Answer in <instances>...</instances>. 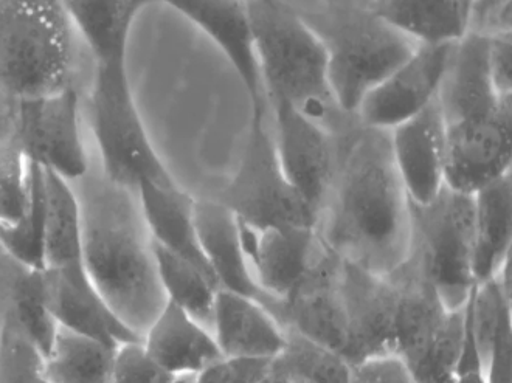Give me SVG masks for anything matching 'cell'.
Returning <instances> with one entry per match:
<instances>
[{"label":"cell","instance_id":"cell-1","mask_svg":"<svg viewBox=\"0 0 512 383\" xmlns=\"http://www.w3.org/2000/svg\"><path fill=\"white\" fill-rule=\"evenodd\" d=\"M315 230L337 256L382 277L410 247L409 197L391 154L390 132L356 125L337 135V162Z\"/></svg>","mask_w":512,"mask_h":383},{"label":"cell","instance_id":"cell-2","mask_svg":"<svg viewBox=\"0 0 512 383\" xmlns=\"http://www.w3.org/2000/svg\"><path fill=\"white\" fill-rule=\"evenodd\" d=\"M80 204L87 275L112 311L143 337L167 297L145 222L140 225L142 214H135L131 191L108 180L92 188Z\"/></svg>","mask_w":512,"mask_h":383},{"label":"cell","instance_id":"cell-3","mask_svg":"<svg viewBox=\"0 0 512 383\" xmlns=\"http://www.w3.org/2000/svg\"><path fill=\"white\" fill-rule=\"evenodd\" d=\"M253 50L267 104L286 103L342 134L356 125L329 84L325 50L289 0H247Z\"/></svg>","mask_w":512,"mask_h":383},{"label":"cell","instance_id":"cell-4","mask_svg":"<svg viewBox=\"0 0 512 383\" xmlns=\"http://www.w3.org/2000/svg\"><path fill=\"white\" fill-rule=\"evenodd\" d=\"M298 13L323 45L334 97L351 117H357L364 98L418 47L362 2L323 0L314 8H298Z\"/></svg>","mask_w":512,"mask_h":383},{"label":"cell","instance_id":"cell-5","mask_svg":"<svg viewBox=\"0 0 512 383\" xmlns=\"http://www.w3.org/2000/svg\"><path fill=\"white\" fill-rule=\"evenodd\" d=\"M73 27L58 0H0V95L11 103L73 86Z\"/></svg>","mask_w":512,"mask_h":383},{"label":"cell","instance_id":"cell-6","mask_svg":"<svg viewBox=\"0 0 512 383\" xmlns=\"http://www.w3.org/2000/svg\"><path fill=\"white\" fill-rule=\"evenodd\" d=\"M89 115L104 179L131 193L146 182L160 187L177 185L149 139L132 94L126 63L97 66Z\"/></svg>","mask_w":512,"mask_h":383},{"label":"cell","instance_id":"cell-7","mask_svg":"<svg viewBox=\"0 0 512 383\" xmlns=\"http://www.w3.org/2000/svg\"><path fill=\"white\" fill-rule=\"evenodd\" d=\"M412 258L449 311L463 308L474 289V194L444 187L426 205L409 201Z\"/></svg>","mask_w":512,"mask_h":383},{"label":"cell","instance_id":"cell-8","mask_svg":"<svg viewBox=\"0 0 512 383\" xmlns=\"http://www.w3.org/2000/svg\"><path fill=\"white\" fill-rule=\"evenodd\" d=\"M218 201L258 230L315 227L317 213L284 176L269 126V106L252 111L246 148Z\"/></svg>","mask_w":512,"mask_h":383},{"label":"cell","instance_id":"cell-9","mask_svg":"<svg viewBox=\"0 0 512 383\" xmlns=\"http://www.w3.org/2000/svg\"><path fill=\"white\" fill-rule=\"evenodd\" d=\"M8 139L28 162L73 182L87 176L89 160L80 128V97L75 86L14 104Z\"/></svg>","mask_w":512,"mask_h":383},{"label":"cell","instance_id":"cell-10","mask_svg":"<svg viewBox=\"0 0 512 383\" xmlns=\"http://www.w3.org/2000/svg\"><path fill=\"white\" fill-rule=\"evenodd\" d=\"M455 44H418L412 55L364 98L357 120L390 131L424 111L438 97Z\"/></svg>","mask_w":512,"mask_h":383},{"label":"cell","instance_id":"cell-11","mask_svg":"<svg viewBox=\"0 0 512 383\" xmlns=\"http://www.w3.org/2000/svg\"><path fill=\"white\" fill-rule=\"evenodd\" d=\"M275 151L284 176L319 214L337 162V135L286 103L267 104Z\"/></svg>","mask_w":512,"mask_h":383},{"label":"cell","instance_id":"cell-12","mask_svg":"<svg viewBox=\"0 0 512 383\" xmlns=\"http://www.w3.org/2000/svg\"><path fill=\"white\" fill-rule=\"evenodd\" d=\"M446 128L444 183L458 193L475 194L512 173V104L491 117Z\"/></svg>","mask_w":512,"mask_h":383},{"label":"cell","instance_id":"cell-13","mask_svg":"<svg viewBox=\"0 0 512 383\" xmlns=\"http://www.w3.org/2000/svg\"><path fill=\"white\" fill-rule=\"evenodd\" d=\"M340 289L345 304L351 365L373 357L395 356L398 286L388 277L342 259Z\"/></svg>","mask_w":512,"mask_h":383},{"label":"cell","instance_id":"cell-14","mask_svg":"<svg viewBox=\"0 0 512 383\" xmlns=\"http://www.w3.org/2000/svg\"><path fill=\"white\" fill-rule=\"evenodd\" d=\"M340 264L342 258L326 245L319 263L278 304L275 318L283 328L294 329L346 359L350 331L340 289Z\"/></svg>","mask_w":512,"mask_h":383},{"label":"cell","instance_id":"cell-15","mask_svg":"<svg viewBox=\"0 0 512 383\" xmlns=\"http://www.w3.org/2000/svg\"><path fill=\"white\" fill-rule=\"evenodd\" d=\"M244 256L256 284L283 301L319 263L326 244L315 227L258 228L239 221Z\"/></svg>","mask_w":512,"mask_h":383},{"label":"cell","instance_id":"cell-16","mask_svg":"<svg viewBox=\"0 0 512 383\" xmlns=\"http://www.w3.org/2000/svg\"><path fill=\"white\" fill-rule=\"evenodd\" d=\"M42 295L56 326L118 346L142 342L101 297L86 270H41Z\"/></svg>","mask_w":512,"mask_h":383},{"label":"cell","instance_id":"cell-17","mask_svg":"<svg viewBox=\"0 0 512 383\" xmlns=\"http://www.w3.org/2000/svg\"><path fill=\"white\" fill-rule=\"evenodd\" d=\"M388 132L405 194L413 204H429L446 187V128L438 101Z\"/></svg>","mask_w":512,"mask_h":383},{"label":"cell","instance_id":"cell-18","mask_svg":"<svg viewBox=\"0 0 512 383\" xmlns=\"http://www.w3.org/2000/svg\"><path fill=\"white\" fill-rule=\"evenodd\" d=\"M174 8L212 39L229 59L249 95L250 109H266L260 69L253 50L247 0H157Z\"/></svg>","mask_w":512,"mask_h":383},{"label":"cell","instance_id":"cell-19","mask_svg":"<svg viewBox=\"0 0 512 383\" xmlns=\"http://www.w3.org/2000/svg\"><path fill=\"white\" fill-rule=\"evenodd\" d=\"M194 224L205 261L219 289L252 298L274 315L281 301L256 284L244 256L235 214L218 199H194Z\"/></svg>","mask_w":512,"mask_h":383},{"label":"cell","instance_id":"cell-20","mask_svg":"<svg viewBox=\"0 0 512 383\" xmlns=\"http://www.w3.org/2000/svg\"><path fill=\"white\" fill-rule=\"evenodd\" d=\"M148 356L176 379H191L221 360L212 331L167 301L142 337Z\"/></svg>","mask_w":512,"mask_h":383},{"label":"cell","instance_id":"cell-21","mask_svg":"<svg viewBox=\"0 0 512 383\" xmlns=\"http://www.w3.org/2000/svg\"><path fill=\"white\" fill-rule=\"evenodd\" d=\"M388 278L395 281L399 294L395 356L412 373L426 356L449 309L444 306L426 273L409 256Z\"/></svg>","mask_w":512,"mask_h":383},{"label":"cell","instance_id":"cell-22","mask_svg":"<svg viewBox=\"0 0 512 383\" xmlns=\"http://www.w3.org/2000/svg\"><path fill=\"white\" fill-rule=\"evenodd\" d=\"M212 334L224 357L275 360L286 348V331L263 304L219 289Z\"/></svg>","mask_w":512,"mask_h":383},{"label":"cell","instance_id":"cell-23","mask_svg":"<svg viewBox=\"0 0 512 383\" xmlns=\"http://www.w3.org/2000/svg\"><path fill=\"white\" fill-rule=\"evenodd\" d=\"M135 194L139 196L140 214L149 239L190 261L218 286L199 245L194 224V197L179 185L160 187L148 182L142 183Z\"/></svg>","mask_w":512,"mask_h":383},{"label":"cell","instance_id":"cell-24","mask_svg":"<svg viewBox=\"0 0 512 383\" xmlns=\"http://www.w3.org/2000/svg\"><path fill=\"white\" fill-rule=\"evenodd\" d=\"M153 2L156 0H58L97 66L126 63L132 25Z\"/></svg>","mask_w":512,"mask_h":383},{"label":"cell","instance_id":"cell-25","mask_svg":"<svg viewBox=\"0 0 512 383\" xmlns=\"http://www.w3.org/2000/svg\"><path fill=\"white\" fill-rule=\"evenodd\" d=\"M512 258V173L474 194L475 283L497 275Z\"/></svg>","mask_w":512,"mask_h":383},{"label":"cell","instance_id":"cell-26","mask_svg":"<svg viewBox=\"0 0 512 383\" xmlns=\"http://www.w3.org/2000/svg\"><path fill=\"white\" fill-rule=\"evenodd\" d=\"M41 270L0 253V321L19 326L44 357L58 326L45 306Z\"/></svg>","mask_w":512,"mask_h":383},{"label":"cell","instance_id":"cell-27","mask_svg":"<svg viewBox=\"0 0 512 383\" xmlns=\"http://www.w3.org/2000/svg\"><path fill=\"white\" fill-rule=\"evenodd\" d=\"M44 179V269L86 270L80 199L69 180L47 170H44Z\"/></svg>","mask_w":512,"mask_h":383},{"label":"cell","instance_id":"cell-28","mask_svg":"<svg viewBox=\"0 0 512 383\" xmlns=\"http://www.w3.org/2000/svg\"><path fill=\"white\" fill-rule=\"evenodd\" d=\"M368 5L418 44H455L468 33L464 0H373Z\"/></svg>","mask_w":512,"mask_h":383},{"label":"cell","instance_id":"cell-29","mask_svg":"<svg viewBox=\"0 0 512 383\" xmlns=\"http://www.w3.org/2000/svg\"><path fill=\"white\" fill-rule=\"evenodd\" d=\"M117 349L58 326L42 373L50 383H112Z\"/></svg>","mask_w":512,"mask_h":383},{"label":"cell","instance_id":"cell-30","mask_svg":"<svg viewBox=\"0 0 512 383\" xmlns=\"http://www.w3.org/2000/svg\"><path fill=\"white\" fill-rule=\"evenodd\" d=\"M151 252L167 301L184 309L194 320L212 331L218 286L190 261L168 252L154 241H151Z\"/></svg>","mask_w":512,"mask_h":383},{"label":"cell","instance_id":"cell-31","mask_svg":"<svg viewBox=\"0 0 512 383\" xmlns=\"http://www.w3.org/2000/svg\"><path fill=\"white\" fill-rule=\"evenodd\" d=\"M28 205L18 224L0 225V245L7 255L33 269H44V170L28 162Z\"/></svg>","mask_w":512,"mask_h":383},{"label":"cell","instance_id":"cell-32","mask_svg":"<svg viewBox=\"0 0 512 383\" xmlns=\"http://www.w3.org/2000/svg\"><path fill=\"white\" fill-rule=\"evenodd\" d=\"M284 331L286 348L274 360L277 370L315 383H350L353 365L345 357L306 339L294 329L284 328Z\"/></svg>","mask_w":512,"mask_h":383},{"label":"cell","instance_id":"cell-33","mask_svg":"<svg viewBox=\"0 0 512 383\" xmlns=\"http://www.w3.org/2000/svg\"><path fill=\"white\" fill-rule=\"evenodd\" d=\"M463 346V308L447 312L440 331L430 343L412 377L416 383H452L457 376Z\"/></svg>","mask_w":512,"mask_h":383},{"label":"cell","instance_id":"cell-34","mask_svg":"<svg viewBox=\"0 0 512 383\" xmlns=\"http://www.w3.org/2000/svg\"><path fill=\"white\" fill-rule=\"evenodd\" d=\"M0 383H50L42 373V354L11 321H0Z\"/></svg>","mask_w":512,"mask_h":383},{"label":"cell","instance_id":"cell-35","mask_svg":"<svg viewBox=\"0 0 512 383\" xmlns=\"http://www.w3.org/2000/svg\"><path fill=\"white\" fill-rule=\"evenodd\" d=\"M28 160L10 139L0 140V225L18 224L28 205Z\"/></svg>","mask_w":512,"mask_h":383},{"label":"cell","instance_id":"cell-36","mask_svg":"<svg viewBox=\"0 0 512 383\" xmlns=\"http://www.w3.org/2000/svg\"><path fill=\"white\" fill-rule=\"evenodd\" d=\"M176 380L148 356L142 342L118 346L112 383H174Z\"/></svg>","mask_w":512,"mask_h":383},{"label":"cell","instance_id":"cell-37","mask_svg":"<svg viewBox=\"0 0 512 383\" xmlns=\"http://www.w3.org/2000/svg\"><path fill=\"white\" fill-rule=\"evenodd\" d=\"M274 360L222 357L196 377L194 383H258L270 373Z\"/></svg>","mask_w":512,"mask_h":383},{"label":"cell","instance_id":"cell-38","mask_svg":"<svg viewBox=\"0 0 512 383\" xmlns=\"http://www.w3.org/2000/svg\"><path fill=\"white\" fill-rule=\"evenodd\" d=\"M468 33L485 38L512 33V0H471Z\"/></svg>","mask_w":512,"mask_h":383},{"label":"cell","instance_id":"cell-39","mask_svg":"<svg viewBox=\"0 0 512 383\" xmlns=\"http://www.w3.org/2000/svg\"><path fill=\"white\" fill-rule=\"evenodd\" d=\"M350 383H416L396 356L373 357L353 365Z\"/></svg>","mask_w":512,"mask_h":383},{"label":"cell","instance_id":"cell-40","mask_svg":"<svg viewBox=\"0 0 512 383\" xmlns=\"http://www.w3.org/2000/svg\"><path fill=\"white\" fill-rule=\"evenodd\" d=\"M488 66L497 92L512 97V33L488 38Z\"/></svg>","mask_w":512,"mask_h":383},{"label":"cell","instance_id":"cell-41","mask_svg":"<svg viewBox=\"0 0 512 383\" xmlns=\"http://www.w3.org/2000/svg\"><path fill=\"white\" fill-rule=\"evenodd\" d=\"M483 373L486 383H512V323L495 337Z\"/></svg>","mask_w":512,"mask_h":383},{"label":"cell","instance_id":"cell-42","mask_svg":"<svg viewBox=\"0 0 512 383\" xmlns=\"http://www.w3.org/2000/svg\"><path fill=\"white\" fill-rule=\"evenodd\" d=\"M452 383H486V377L483 371H469V373L457 374Z\"/></svg>","mask_w":512,"mask_h":383},{"label":"cell","instance_id":"cell-43","mask_svg":"<svg viewBox=\"0 0 512 383\" xmlns=\"http://www.w3.org/2000/svg\"><path fill=\"white\" fill-rule=\"evenodd\" d=\"M258 383H289L288 377H286V374L281 373L280 370H277L274 366V362H272V370H270V373L267 374L266 377H264L261 382Z\"/></svg>","mask_w":512,"mask_h":383},{"label":"cell","instance_id":"cell-44","mask_svg":"<svg viewBox=\"0 0 512 383\" xmlns=\"http://www.w3.org/2000/svg\"><path fill=\"white\" fill-rule=\"evenodd\" d=\"M286 377H288L289 383H315L312 382V380L306 379V377L295 376V374H291V376Z\"/></svg>","mask_w":512,"mask_h":383},{"label":"cell","instance_id":"cell-45","mask_svg":"<svg viewBox=\"0 0 512 383\" xmlns=\"http://www.w3.org/2000/svg\"><path fill=\"white\" fill-rule=\"evenodd\" d=\"M174 383H194L193 379H177Z\"/></svg>","mask_w":512,"mask_h":383},{"label":"cell","instance_id":"cell-46","mask_svg":"<svg viewBox=\"0 0 512 383\" xmlns=\"http://www.w3.org/2000/svg\"><path fill=\"white\" fill-rule=\"evenodd\" d=\"M354 2H362V4H371L373 0H354Z\"/></svg>","mask_w":512,"mask_h":383},{"label":"cell","instance_id":"cell-47","mask_svg":"<svg viewBox=\"0 0 512 383\" xmlns=\"http://www.w3.org/2000/svg\"><path fill=\"white\" fill-rule=\"evenodd\" d=\"M464 2H466V4L469 5V2H471V0H464Z\"/></svg>","mask_w":512,"mask_h":383},{"label":"cell","instance_id":"cell-48","mask_svg":"<svg viewBox=\"0 0 512 383\" xmlns=\"http://www.w3.org/2000/svg\"><path fill=\"white\" fill-rule=\"evenodd\" d=\"M4 252V250H2V245H0V253Z\"/></svg>","mask_w":512,"mask_h":383}]
</instances>
